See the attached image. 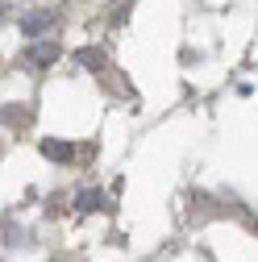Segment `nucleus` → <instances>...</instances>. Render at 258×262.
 Here are the masks:
<instances>
[{
    "label": "nucleus",
    "mask_w": 258,
    "mask_h": 262,
    "mask_svg": "<svg viewBox=\"0 0 258 262\" xmlns=\"http://www.w3.org/2000/svg\"><path fill=\"white\" fill-rule=\"evenodd\" d=\"M54 58H58V42H50V38H42L25 50V62H34V67H50Z\"/></svg>",
    "instance_id": "nucleus-1"
},
{
    "label": "nucleus",
    "mask_w": 258,
    "mask_h": 262,
    "mask_svg": "<svg viewBox=\"0 0 258 262\" xmlns=\"http://www.w3.org/2000/svg\"><path fill=\"white\" fill-rule=\"evenodd\" d=\"M54 21H58L54 13H34V17H25V25H21V29H25V38H38V34H46Z\"/></svg>",
    "instance_id": "nucleus-2"
},
{
    "label": "nucleus",
    "mask_w": 258,
    "mask_h": 262,
    "mask_svg": "<svg viewBox=\"0 0 258 262\" xmlns=\"http://www.w3.org/2000/svg\"><path fill=\"white\" fill-rule=\"evenodd\" d=\"M42 154H46V158H58V162H67V158H71V146L58 142V138H50V142H42Z\"/></svg>",
    "instance_id": "nucleus-3"
},
{
    "label": "nucleus",
    "mask_w": 258,
    "mask_h": 262,
    "mask_svg": "<svg viewBox=\"0 0 258 262\" xmlns=\"http://www.w3.org/2000/svg\"><path fill=\"white\" fill-rule=\"evenodd\" d=\"M75 204H79V212H96L104 200H100V191H79V200H75Z\"/></svg>",
    "instance_id": "nucleus-4"
},
{
    "label": "nucleus",
    "mask_w": 258,
    "mask_h": 262,
    "mask_svg": "<svg viewBox=\"0 0 258 262\" xmlns=\"http://www.w3.org/2000/svg\"><path fill=\"white\" fill-rule=\"evenodd\" d=\"M79 62H83V67H100V62H104V58H100V54H96V50H83V54H79Z\"/></svg>",
    "instance_id": "nucleus-5"
}]
</instances>
